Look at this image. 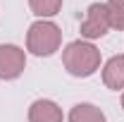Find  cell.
Listing matches in <instances>:
<instances>
[{"label":"cell","instance_id":"obj_1","mask_svg":"<svg viewBox=\"0 0 124 122\" xmlns=\"http://www.w3.org/2000/svg\"><path fill=\"white\" fill-rule=\"evenodd\" d=\"M62 65L72 77L86 79L100 70V50L93 46L91 41H72L62 50Z\"/></svg>","mask_w":124,"mask_h":122},{"label":"cell","instance_id":"obj_2","mask_svg":"<svg viewBox=\"0 0 124 122\" xmlns=\"http://www.w3.org/2000/svg\"><path fill=\"white\" fill-rule=\"evenodd\" d=\"M62 46V31L55 22L50 19H38L33 22L26 31V50L36 58H50L57 53Z\"/></svg>","mask_w":124,"mask_h":122},{"label":"cell","instance_id":"obj_3","mask_svg":"<svg viewBox=\"0 0 124 122\" xmlns=\"http://www.w3.org/2000/svg\"><path fill=\"white\" fill-rule=\"evenodd\" d=\"M110 29L112 26H110V15H108L105 2H93V5H88L86 15L81 19V26H79L81 36L86 41H95V38H103Z\"/></svg>","mask_w":124,"mask_h":122},{"label":"cell","instance_id":"obj_4","mask_svg":"<svg viewBox=\"0 0 124 122\" xmlns=\"http://www.w3.org/2000/svg\"><path fill=\"white\" fill-rule=\"evenodd\" d=\"M26 67V53L15 43H0V79L12 81Z\"/></svg>","mask_w":124,"mask_h":122},{"label":"cell","instance_id":"obj_5","mask_svg":"<svg viewBox=\"0 0 124 122\" xmlns=\"http://www.w3.org/2000/svg\"><path fill=\"white\" fill-rule=\"evenodd\" d=\"M29 122H62V108L50 98H38L29 105Z\"/></svg>","mask_w":124,"mask_h":122},{"label":"cell","instance_id":"obj_6","mask_svg":"<svg viewBox=\"0 0 124 122\" xmlns=\"http://www.w3.org/2000/svg\"><path fill=\"white\" fill-rule=\"evenodd\" d=\"M103 84L112 91L124 89V55H112L103 65Z\"/></svg>","mask_w":124,"mask_h":122},{"label":"cell","instance_id":"obj_7","mask_svg":"<svg viewBox=\"0 0 124 122\" xmlns=\"http://www.w3.org/2000/svg\"><path fill=\"white\" fill-rule=\"evenodd\" d=\"M69 122H108V117L93 103H77L69 110Z\"/></svg>","mask_w":124,"mask_h":122},{"label":"cell","instance_id":"obj_8","mask_svg":"<svg viewBox=\"0 0 124 122\" xmlns=\"http://www.w3.org/2000/svg\"><path fill=\"white\" fill-rule=\"evenodd\" d=\"M29 7L38 19H50L62 10V0H29Z\"/></svg>","mask_w":124,"mask_h":122},{"label":"cell","instance_id":"obj_9","mask_svg":"<svg viewBox=\"0 0 124 122\" xmlns=\"http://www.w3.org/2000/svg\"><path fill=\"white\" fill-rule=\"evenodd\" d=\"M105 7L110 15V26L117 31H124V0H108Z\"/></svg>","mask_w":124,"mask_h":122},{"label":"cell","instance_id":"obj_10","mask_svg":"<svg viewBox=\"0 0 124 122\" xmlns=\"http://www.w3.org/2000/svg\"><path fill=\"white\" fill-rule=\"evenodd\" d=\"M122 108H124V93H122Z\"/></svg>","mask_w":124,"mask_h":122}]
</instances>
